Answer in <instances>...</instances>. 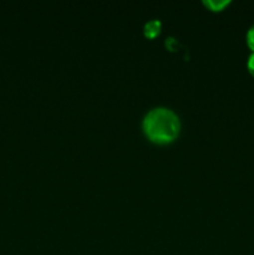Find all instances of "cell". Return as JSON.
Listing matches in <instances>:
<instances>
[{
  "label": "cell",
  "instance_id": "6da1fadb",
  "mask_svg": "<svg viewBox=\"0 0 254 255\" xmlns=\"http://www.w3.org/2000/svg\"><path fill=\"white\" fill-rule=\"evenodd\" d=\"M146 136L156 143H169L178 137L181 120L173 110L168 107H154L149 110L142 122Z\"/></svg>",
  "mask_w": 254,
  "mask_h": 255
},
{
  "label": "cell",
  "instance_id": "7a4b0ae2",
  "mask_svg": "<svg viewBox=\"0 0 254 255\" xmlns=\"http://www.w3.org/2000/svg\"><path fill=\"white\" fill-rule=\"evenodd\" d=\"M162 29V22L158 19H152L147 21L143 26V32L147 37H154L159 34Z\"/></svg>",
  "mask_w": 254,
  "mask_h": 255
},
{
  "label": "cell",
  "instance_id": "3957f363",
  "mask_svg": "<svg viewBox=\"0 0 254 255\" xmlns=\"http://www.w3.org/2000/svg\"><path fill=\"white\" fill-rule=\"evenodd\" d=\"M203 4L208 6L211 10H213V11H219L224 6L231 4V0H204Z\"/></svg>",
  "mask_w": 254,
  "mask_h": 255
},
{
  "label": "cell",
  "instance_id": "277c9868",
  "mask_svg": "<svg viewBox=\"0 0 254 255\" xmlns=\"http://www.w3.org/2000/svg\"><path fill=\"white\" fill-rule=\"evenodd\" d=\"M247 44H248L249 49L254 52V25H252L247 31Z\"/></svg>",
  "mask_w": 254,
  "mask_h": 255
},
{
  "label": "cell",
  "instance_id": "5b68a950",
  "mask_svg": "<svg viewBox=\"0 0 254 255\" xmlns=\"http://www.w3.org/2000/svg\"><path fill=\"white\" fill-rule=\"evenodd\" d=\"M247 67H248L249 72L254 76V52H252L248 57V61H247Z\"/></svg>",
  "mask_w": 254,
  "mask_h": 255
}]
</instances>
